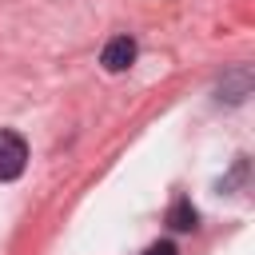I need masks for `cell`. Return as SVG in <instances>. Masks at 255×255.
Returning a JSON list of instances; mask_svg holds the SVG:
<instances>
[{
    "label": "cell",
    "instance_id": "obj_4",
    "mask_svg": "<svg viewBox=\"0 0 255 255\" xmlns=\"http://www.w3.org/2000/svg\"><path fill=\"white\" fill-rule=\"evenodd\" d=\"M167 223L175 227V231H191L195 223H199V215H195V207H191V199H175L171 207H167Z\"/></svg>",
    "mask_w": 255,
    "mask_h": 255
},
{
    "label": "cell",
    "instance_id": "obj_2",
    "mask_svg": "<svg viewBox=\"0 0 255 255\" xmlns=\"http://www.w3.org/2000/svg\"><path fill=\"white\" fill-rule=\"evenodd\" d=\"M131 60H135V40L131 36H112L100 52V64L108 72H124V68H131Z\"/></svg>",
    "mask_w": 255,
    "mask_h": 255
},
{
    "label": "cell",
    "instance_id": "obj_3",
    "mask_svg": "<svg viewBox=\"0 0 255 255\" xmlns=\"http://www.w3.org/2000/svg\"><path fill=\"white\" fill-rule=\"evenodd\" d=\"M247 96H251V72H247V68L227 72L223 84H219V100H227V104H243Z\"/></svg>",
    "mask_w": 255,
    "mask_h": 255
},
{
    "label": "cell",
    "instance_id": "obj_1",
    "mask_svg": "<svg viewBox=\"0 0 255 255\" xmlns=\"http://www.w3.org/2000/svg\"><path fill=\"white\" fill-rule=\"evenodd\" d=\"M24 163H28V143H24V135L12 131V128H0V183L20 179Z\"/></svg>",
    "mask_w": 255,
    "mask_h": 255
},
{
    "label": "cell",
    "instance_id": "obj_5",
    "mask_svg": "<svg viewBox=\"0 0 255 255\" xmlns=\"http://www.w3.org/2000/svg\"><path fill=\"white\" fill-rule=\"evenodd\" d=\"M143 255H175V243H171V239H159V243H151Z\"/></svg>",
    "mask_w": 255,
    "mask_h": 255
}]
</instances>
